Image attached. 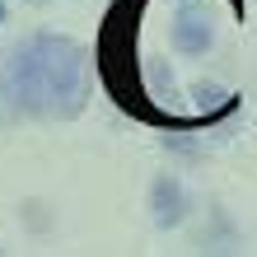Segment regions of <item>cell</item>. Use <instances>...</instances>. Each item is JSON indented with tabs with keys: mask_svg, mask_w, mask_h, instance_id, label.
Here are the masks:
<instances>
[{
	"mask_svg": "<svg viewBox=\"0 0 257 257\" xmlns=\"http://www.w3.org/2000/svg\"><path fill=\"white\" fill-rule=\"evenodd\" d=\"M215 38H220V19H215V10H210L206 0H183V5L173 10V19H169V42H173V52H183V56H206L210 47H215Z\"/></svg>",
	"mask_w": 257,
	"mask_h": 257,
	"instance_id": "3",
	"label": "cell"
},
{
	"mask_svg": "<svg viewBox=\"0 0 257 257\" xmlns=\"http://www.w3.org/2000/svg\"><path fill=\"white\" fill-rule=\"evenodd\" d=\"M187 187L178 173H159L155 183H150V220H155V229H178V224L187 220Z\"/></svg>",
	"mask_w": 257,
	"mask_h": 257,
	"instance_id": "4",
	"label": "cell"
},
{
	"mask_svg": "<svg viewBox=\"0 0 257 257\" xmlns=\"http://www.w3.org/2000/svg\"><path fill=\"white\" fill-rule=\"evenodd\" d=\"M94 94V52L70 33L38 28L0 52V98L24 117L70 122Z\"/></svg>",
	"mask_w": 257,
	"mask_h": 257,
	"instance_id": "1",
	"label": "cell"
},
{
	"mask_svg": "<svg viewBox=\"0 0 257 257\" xmlns=\"http://www.w3.org/2000/svg\"><path fill=\"white\" fill-rule=\"evenodd\" d=\"M0 252H5V248H0Z\"/></svg>",
	"mask_w": 257,
	"mask_h": 257,
	"instance_id": "8",
	"label": "cell"
},
{
	"mask_svg": "<svg viewBox=\"0 0 257 257\" xmlns=\"http://www.w3.org/2000/svg\"><path fill=\"white\" fill-rule=\"evenodd\" d=\"M10 19V5H5V0H0V24H5Z\"/></svg>",
	"mask_w": 257,
	"mask_h": 257,
	"instance_id": "6",
	"label": "cell"
},
{
	"mask_svg": "<svg viewBox=\"0 0 257 257\" xmlns=\"http://www.w3.org/2000/svg\"><path fill=\"white\" fill-rule=\"evenodd\" d=\"M224 112H234V94L224 84H210V80H196L192 84V117L196 122H215V117H224Z\"/></svg>",
	"mask_w": 257,
	"mask_h": 257,
	"instance_id": "5",
	"label": "cell"
},
{
	"mask_svg": "<svg viewBox=\"0 0 257 257\" xmlns=\"http://www.w3.org/2000/svg\"><path fill=\"white\" fill-rule=\"evenodd\" d=\"M24 5H47V0H24Z\"/></svg>",
	"mask_w": 257,
	"mask_h": 257,
	"instance_id": "7",
	"label": "cell"
},
{
	"mask_svg": "<svg viewBox=\"0 0 257 257\" xmlns=\"http://www.w3.org/2000/svg\"><path fill=\"white\" fill-rule=\"evenodd\" d=\"M141 10L145 0H112V10L103 14V33L94 47V70L108 98L122 112L141 117L150 126H173V131H192V117L173 112V70H159L155 61L141 56Z\"/></svg>",
	"mask_w": 257,
	"mask_h": 257,
	"instance_id": "2",
	"label": "cell"
}]
</instances>
